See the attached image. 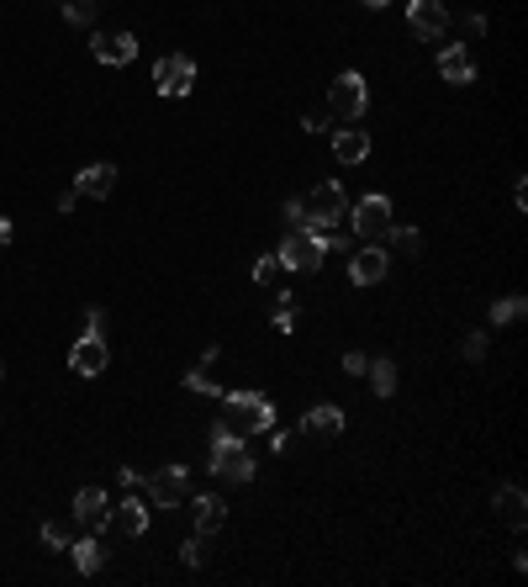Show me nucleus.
<instances>
[{"instance_id":"14","label":"nucleus","mask_w":528,"mask_h":587,"mask_svg":"<svg viewBox=\"0 0 528 587\" xmlns=\"http://www.w3.org/2000/svg\"><path fill=\"white\" fill-rule=\"evenodd\" d=\"M333 159L338 164H365L370 159V133L365 127H338L333 133Z\"/></svg>"},{"instance_id":"1","label":"nucleus","mask_w":528,"mask_h":587,"mask_svg":"<svg viewBox=\"0 0 528 587\" xmlns=\"http://www.w3.org/2000/svg\"><path fill=\"white\" fill-rule=\"evenodd\" d=\"M222 424L233 434H264L275 424V402L264 392H222Z\"/></svg>"},{"instance_id":"4","label":"nucleus","mask_w":528,"mask_h":587,"mask_svg":"<svg viewBox=\"0 0 528 587\" xmlns=\"http://www.w3.org/2000/svg\"><path fill=\"white\" fill-rule=\"evenodd\" d=\"M328 112L344 117V122H360L370 112V85H365L360 69H344V75L328 85Z\"/></svg>"},{"instance_id":"26","label":"nucleus","mask_w":528,"mask_h":587,"mask_svg":"<svg viewBox=\"0 0 528 587\" xmlns=\"http://www.w3.org/2000/svg\"><path fill=\"white\" fill-rule=\"evenodd\" d=\"M381 244H391L396 254H418V249H423V233H418V228H396V223H391V233L381 238Z\"/></svg>"},{"instance_id":"36","label":"nucleus","mask_w":528,"mask_h":587,"mask_svg":"<svg viewBox=\"0 0 528 587\" xmlns=\"http://www.w3.org/2000/svg\"><path fill=\"white\" fill-rule=\"evenodd\" d=\"M6 244H11V217L0 212V249H6Z\"/></svg>"},{"instance_id":"6","label":"nucleus","mask_w":528,"mask_h":587,"mask_svg":"<svg viewBox=\"0 0 528 587\" xmlns=\"http://www.w3.org/2000/svg\"><path fill=\"white\" fill-rule=\"evenodd\" d=\"M154 90L169 101L191 96L196 90V59H185V53H164V59L154 64Z\"/></svg>"},{"instance_id":"7","label":"nucleus","mask_w":528,"mask_h":587,"mask_svg":"<svg viewBox=\"0 0 528 587\" xmlns=\"http://www.w3.org/2000/svg\"><path fill=\"white\" fill-rule=\"evenodd\" d=\"M280 265H286L291 275H312L317 265H323V238H317L312 228H291L286 244H280Z\"/></svg>"},{"instance_id":"16","label":"nucleus","mask_w":528,"mask_h":587,"mask_svg":"<svg viewBox=\"0 0 528 587\" xmlns=\"http://www.w3.org/2000/svg\"><path fill=\"white\" fill-rule=\"evenodd\" d=\"M106 524L117 529V535H132V540H138L143 529H148V503H143V498H122L117 508H111Z\"/></svg>"},{"instance_id":"12","label":"nucleus","mask_w":528,"mask_h":587,"mask_svg":"<svg viewBox=\"0 0 528 587\" xmlns=\"http://www.w3.org/2000/svg\"><path fill=\"white\" fill-rule=\"evenodd\" d=\"M106 519H111V498L101 487H80V492H74V524L106 529Z\"/></svg>"},{"instance_id":"15","label":"nucleus","mask_w":528,"mask_h":587,"mask_svg":"<svg viewBox=\"0 0 528 587\" xmlns=\"http://www.w3.org/2000/svg\"><path fill=\"white\" fill-rule=\"evenodd\" d=\"M96 59L122 69V64L138 59V38H132V32H101V38H96Z\"/></svg>"},{"instance_id":"37","label":"nucleus","mask_w":528,"mask_h":587,"mask_svg":"<svg viewBox=\"0 0 528 587\" xmlns=\"http://www.w3.org/2000/svg\"><path fill=\"white\" fill-rule=\"evenodd\" d=\"M365 6H370V11H381V6H391V0H365Z\"/></svg>"},{"instance_id":"22","label":"nucleus","mask_w":528,"mask_h":587,"mask_svg":"<svg viewBox=\"0 0 528 587\" xmlns=\"http://www.w3.org/2000/svg\"><path fill=\"white\" fill-rule=\"evenodd\" d=\"M254 286H264V291H280V286H286V265H280V254H259V260H254Z\"/></svg>"},{"instance_id":"23","label":"nucleus","mask_w":528,"mask_h":587,"mask_svg":"<svg viewBox=\"0 0 528 587\" xmlns=\"http://www.w3.org/2000/svg\"><path fill=\"white\" fill-rule=\"evenodd\" d=\"M217 360V350H206V360L201 365H191V371H185V392H201V397H217V381L206 376V365Z\"/></svg>"},{"instance_id":"21","label":"nucleus","mask_w":528,"mask_h":587,"mask_svg":"<svg viewBox=\"0 0 528 587\" xmlns=\"http://www.w3.org/2000/svg\"><path fill=\"white\" fill-rule=\"evenodd\" d=\"M69 550H74V572H80V577H96L101 566H106L101 540H69Z\"/></svg>"},{"instance_id":"13","label":"nucleus","mask_w":528,"mask_h":587,"mask_svg":"<svg viewBox=\"0 0 528 587\" xmlns=\"http://www.w3.org/2000/svg\"><path fill=\"white\" fill-rule=\"evenodd\" d=\"M111 191H117V164H90L74 180V196H90V201H106Z\"/></svg>"},{"instance_id":"3","label":"nucleus","mask_w":528,"mask_h":587,"mask_svg":"<svg viewBox=\"0 0 528 587\" xmlns=\"http://www.w3.org/2000/svg\"><path fill=\"white\" fill-rule=\"evenodd\" d=\"M338 217H349V196L338 180H323V186H312L307 196H301V228H312V233H323L333 228Z\"/></svg>"},{"instance_id":"11","label":"nucleus","mask_w":528,"mask_h":587,"mask_svg":"<svg viewBox=\"0 0 528 587\" xmlns=\"http://www.w3.org/2000/svg\"><path fill=\"white\" fill-rule=\"evenodd\" d=\"M407 27L418 38H444L449 32V6L444 0H407Z\"/></svg>"},{"instance_id":"20","label":"nucleus","mask_w":528,"mask_h":587,"mask_svg":"<svg viewBox=\"0 0 528 587\" xmlns=\"http://www.w3.org/2000/svg\"><path fill=\"white\" fill-rule=\"evenodd\" d=\"M191 513H196V535H212V529L228 524V503L212 498V492H206V498H196V503H191Z\"/></svg>"},{"instance_id":"19","label":"nucleus","mask_w":528,"mask_h":587,"mask_svg":"<svg viewBox=\"0 0 528 587\" xmlns=\"http://www.w3.org/2000/svg\"><path fill=\"white\" fill-rule=\"evenodd\" d=\"M439 75H444L449 85H470V80H476V64H470L465 43H455V48H444V53H439Z\"/></svg>"},{"instance_id":"29","label":"nucleus","mask_w":528,"mask_h":587,"mask_svg":"<svg viewBox=\"0 0 528 587\" xmlns=\"http://www.w3.org/2000/svg\"><path fill=\"white\" fill-rule=\"evenodd\" d=\"M201 540H206V535H196V540L180 545V561H185V566H201V561H206V545H201Z\"/></svg>"},{"instance_id":"24","label":"nucleus","mask_w":528,"mask_h":587,"mask_svg":"<svg viewBox=\"0 0 528 587\" xmlns=\"http://www.w3.org/2000/svg\"><path fill=\"white\" fill-rule=\"evenodd\" d=\"M523 313H528V297H502V302H492V323L497 328H507V323H523Z\"/></svg>"},{"instance_id":"8","label":"nucleus","mask_w":528,"mask_h":587,"mask_svg":"<svg viewBox=\"0 0 528 587\" xmlns=\"http://www.w3.org/2000/svg\"><path fill=\"white\" fill-rule=\"evenodd\" d=\"M106 365H111L106 334H96V328H85V334L74 339V350H69V371H74V376H101Z\"/></svg>"},{"instance_id":"39","label":"nucleus","mask_w":528,"mask_h":587,"mask_svg":"<svg viewBox=\"0 0 528 587\" xmlns=\"http://www.w3.org/2000/svg\"><path fill=\"white\" fill-rule=\"evenodd\" d=\"M90 6H96V11H101V0H90Z\"/></svg>"},{"instance_id":"33","label":"nucleus","mask_w":528,"mask_h":587,"mask_svg":"<svg viewBox=\"0 0 528 587\" xmlns=\"http://www.w3.org/2000/svg\"><path fill=\"white\" fill-rule=\"evenodd\" d=\"M486 355V334H465V360H481Z\"/></svg>"},{"instance_id":"2","label":"nucleus","mask_w":528,"mask_h":587,"mask_svg":"<svg viewBox=\"0 0 528 587\" xmlns=\"http://www.w3.org/2000/svg\"><path fill=\"white\" fill-rule=\"evenodd\" d=\"M212 471L222 476V482H254V455L243 450V434H233L228 424L212 429Z\"/></svg>"},{"instance_id":"38","label":"nucleus","mask_w":528,"mask_h":587,"mask_svg":"<svg viewBox=\"0 0 528 587\" xmlns=\"http://www.w3.org/2000/svg\"><path fill=\"white\" fill-rule=\"evenodd\" d=\"M0 376H6V360H0Z\"/></svg>"},{"instance_id":"28","label":"nucleus","mask_w":528,"mask_h":587,"mask_svg":"<svg viewBox=\"0 0 528 587\" xmlns=\"http://www.w3.org/2000/svg\"><path fill=\"white\" fill-rule=\"evenodd\" d=\"M64 22L69 27H90L96 22V6H90V0H64Z\"/></svg>"},{"instance_id":"32","label":"nucleus","mask_w":528,"mask_h":587,"mask_svg":"<svg viewBox=\"0 0 528 587\" xmlns=\"http://www.w3.org/2000/svg\"><path fill=\"white\" fill-rule=\"evenodd\" d=\"M344 371H349V376H365V371H370V355L349 350V355H344Z\"/></svg>"},{"instance_id":"35","label":"nucleus","mask_w":528,"mask_h":587,"mask_svg":"<svg viewBox=\"0 0 528 587\" xmlns=\"http://www.w3.org/2000/svg\"><path fill=\"white\" fill-rule=\"evenodd\" d=\"M85 328H96V334H106V313H101V307H90V318H85Z\"/></svg>"},{"instance_id":"10","label":"nucleus","mask_w":528,"mask_h":587,"mask_svg":"<svg viewBox=\"0 0 528 587\" xmlns=\"http://www.w3.org/2000/svg\"><path fill=\"white\" fill-rule=\"evenodd\" d=\"M386 270H391V249L386 244H360L349 254V275H354V286H375V281H386Z\"/></svg>"},{"instance_id":"17","label":"nucleus","mask_w":528,"mask_h":587,"mask_svg":"<svg viewBox=\"0 0 528 587\" xmlns=\"http://www.w3.org/2000/svg\"><path fill=\"white\" fill-rule=\"evenodd\" d=\"M492 508H497V519H502V524L523 529V519H528V492L507 482V487H497V503H492Z\"/></svg>"},{"instance_id":"18","label":"nucleus","mask_w":528,"mask_h":587,"mask_svg":"<svg viewBox=\"0 0 528 587\" xmlns=\"http://www.w3.org/2000/svg\"><path fill=\"white\" fill-rule=\"evenodd\" d=\"M301 429H307L312 439H333L338 429H344V408H333V402H317V408L301 418Z\"/></svg>"},{"instance_id":"5","label":"nucleus","mask_w":528,"mask_h":587,"mask_svg":"<svg viewBox=\"0 0 528 587\" xmlns=\"http://www.w3.org/2000/svg\"><path fill=\"white\" fill-rule=\"evenodd\" d=\"M349 223H354V238H360V244H381V238L391 233V201L386 196H360L349 207Z\"/></svg>"},{"instance_id":"9","label":"nucleus","mask_w":528,"mask_h":587,"mask_svg":"<svg viewBox=\"0 0 528 587\" xmlns=\"http://www.w3.org/2000/svg\"><path fill=\"white\" fill-rule=\"evenodd\" d=\"M148 487V503L154 508H180L185 503V466H159L154 476H138Z\"/></svg>"},{"instance_id":"27","label":"nucleus","mask_w":528,"mask_h":587,"mask_svg":"<svg viewBox=\"0 0 528 587\" xmlns=\"http://www.w3.org/2000/svg\"><path fill=\"white\" fill-rule=\"evenodd\" d=\"M69 540H74V529H69L64 519H48V524H43V545H48V550H69Z\"/></svg>"},{"instance_id":"25","label":"nucleus","mask_w":528,"mask_h":587,"mask_svg":"<svg viewBox=\"0 0 528 587\" xmlns=\"http://www.w3.org/2000/svg\"><path fill=\"white\" fill-rule=\"evenodd\" d=\"M365 376H370V392H375V397H391V392H396V365H391V360H370Z\"/></svg>"},{"instance_id":"31","label":"nucleus","mask_w":528,"mask_h":587,"mask_svg":"<svg viewBox=\"0 0 528 587\" xmlns=\"http://www.w3.org/2000/svg\"><path fill=\"white\" fill-rule=\"evenodd\" d=\"M275 328H280V334H291V328H296V302H280L275 307Z\"/></svg>"},{"instance_id":"30","label":"nucleus","mask_w":528,"mask_h":587,"mask_svg":"<svg viewBox=\"0 0 528 587\" xmlns=\"http://www.w3.org/2000/svg\"><path fill=\"white\" fill-rule=\"evenodd\" d=\"M264 434H270V445H275V455H291V450H296V434H286V429H275V424H270V429H264Z\"/></svg>"},{"instance_id":"34","label":"nucleus","mask_w":528,"mask_h":587,"mask_svg":"<svg viewBox=\"0 0 528 587\" xmlns=\"http://www.w3.org/2000/svg\"><path fill=\"white\" fill-rule=\"evenodd\" d=\"M286 223H291V228H301V196H291V201H286Z\"/></svg>"}]
</instances>
